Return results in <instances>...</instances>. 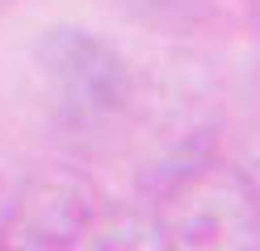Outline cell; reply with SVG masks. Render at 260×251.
<instances>
[{"label":"cell","instance_id":"6da1fadb","mask_svg":"<svg viewBox=\"0 0 260 251\" xmlns=\"http://www.w3.org/2000/svg\"><path fill=\"white\" fill-rule=\"evenodd\" d=\"M151 184L155 234L168 247H256L260 213L252 180L210 155H185L159 167Z\"/></svg>","mask_w":260,"mask_h":251},{"label":"cell","instance_id":"7a4b0ae2","mask_svg":"<svg viewBox=\"0 0 260 251\" xmlns=\"http://www.w3.org/2000/svg\"><path fill=\"white\" fill-rule=\"evenodd\" d=\"M34 59L63 122L101 126L130 109V92H135L130 67L101 33L59 25L51 33H42Z\"/></svg>","mask_w":260,"mask_h":251},{"label":"cell","instance_id":"3957f363","mask_svg":"<svg viewBox=\"0 0 260 251\" xmlns=\"http://www.w3.org/2000/svg\"><path fill=\"white\" fill-rule=\"evenodd\" d=\"M101 193L72 167H38L9 193L0 243L13 247H72L96 226Z\"/></svg>","mask_w":260,"mask_h":251},{"label":"cell","instance_id":"277c9868","mask_svg":"<svg viewBox=\"0 0 260 251\" xmlns=\"http://www.w3.org/2000/svg\"><path fill=\"white\" fill-rule=\"evenodd\" d=\"M5 209H9V193L0 189V226H5Z\"/></svg>","mask_w":260,"mask_h":251},{"label":"cell","instance_id":"5b68a950","mask_svg":"<svg viewBox=\"0 0 260 251\" xmlns=\"http://www.w3.org/2000/svg\"><path fill=\"white\" fill-rule=\"evenodd\" d=\"M9 5H13V0H0V9H9Z\"/></svg>","mask_w":260,"mask_h":251}]
</instances>
